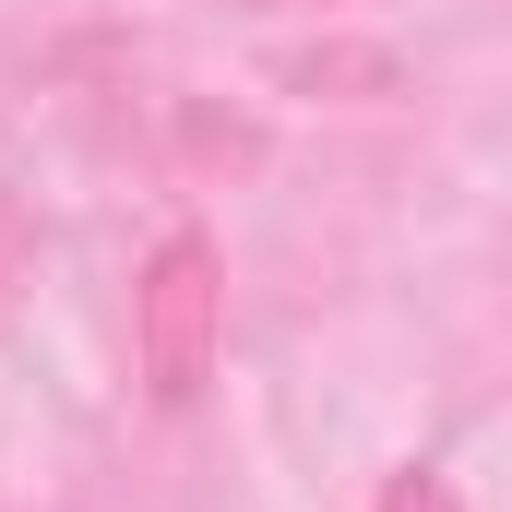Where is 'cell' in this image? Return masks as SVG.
Segmentation results:
<instances>
[{
    "instance_id": "obj_1",
    "label": "cell",
    "mask_w": 512,
    "mask_h": 512,
    "mask_svg": "<svg viewBox=\"0 0 512 512\" xmlns=\"http://www.w3.org/2000/svg\"><path fill=\"white\" fill-rule=\"evenodd\" d=\"M131 358H143V393L155 405H191L227 358V262L203 227H167L143 286H131Z\"/></svg>"
},
{
    "instance_id": "obj_2",
    "label": "cell",
    "mask_w": 512,
    "mask_h": 512,
    "mask_svg": "<svg viewBox=\"0 0 512 512\" xmlns=\"http://www.w3.org/2000/svg\"><path fill=\"white\" fill-rule=\"evenodd\" d=\"M382 512H453V489H441L429 465H393V477H382Z\"/></svg>"
},
{
    "instance_id": "obj_3",
    "label": "cell",
    "mask_w": 512,
    "mask_h": 512,
    "mask_svg": "<svg viewBox=\"0 0 512 512\" xmlns=\"http://www.w3.org/2000/svg\"><path fill=\"white\" fill-rule=\"evenodd\" d=\"M227 12H310V0H227Z\"/></svg>"
}]
</instances>
